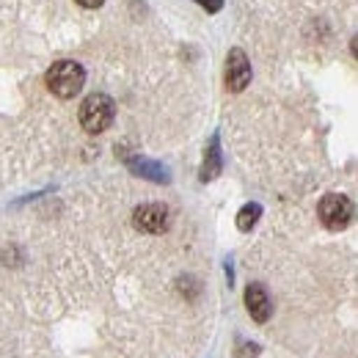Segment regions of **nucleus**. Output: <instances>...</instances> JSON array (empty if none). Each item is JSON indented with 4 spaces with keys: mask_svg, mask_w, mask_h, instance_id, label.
<instances>
[{
    "mask_svg": "<svg viewBox=\"0 0 358 358\" xmlns=\"http://www.w3.org/2000/svg\"><path fill=\"white\" fill-rule=\"evenodd\" d=\"M221 174V149H218V138L210 141L207 155H204V166H201V182H210Z\"/></svg>",
    "mask_w": 358,
    "mask_h": 358,
    "instance_id": "nucleus-7",
    "label": "nucleus"
},
{
    "mask_svg": "<svg viewBox=\"0 0 358 358\" xmlns=\"http://www.w3.org/2000/svg\"><path fill=\"white\" fill-rule=\"evenodd\" d=\"M245 309L257 322H268L273 314V303H270L268 289L262 284H248L245 287Z\"/></svg>",
    "mask_w": 358,
    "mask_h": 358,
    "instance_id": "nucleus-6",
    "label": "nucleus"
},
{
    "mask_svg": "<svg viewBox=\"0 0 358 358\" xmlns=\"http://www.w3.org/2000/svg\"><path fill=\"white\" fill-rule=\"evenodd\" d=\"M204 11H210V14H215V11H221L224 8V0H196Z\"/></svg>",
    "mask_w": 358,
    "mask_h": 358,
    "instance_id": "nucleus-10",
    "label": "nucleus"
},
{
    "mask_svg": "<svg viewBox=\"0 0 358 358\" xmlns=\"http://www.w3.org/2000/svg\"><path fill=\"white\" fill-rule=\"evenodd\" d=\"M259 215H262V207L259 204H245L240 213H237V229L240 231H251L257 221H259Z\"/></svg>",
    "mask_w": 358,
    "mask_h": 358,
    "instance_id": "nucleus-8",
    "label": "nucleus"
},
{
    "mask_svg": "<svg viewBox=\"0 0 358 358\" xmlns=\"http://www.w3.org/2000/svg\"><path fill=\"white\" fill-rule=\"evenodd\" d=\"M78 3H80L83 8H99V6L105 3V0H78Z\"/></svg>",
    "mask_w": 358,
    "mask_h": 358,
    "instance_id": "nucleus-12",
    "label": "nucleus"
},
{
    "mask_svg": "<svg viewBox=\"0 0 358 358\" xmlns=\"http://www.w3.org/2000/svg\"><path fill=\"white\" fill-rule=\"evenodd\" d=\"M317 215L325 229L331 231H342L345 226L353 221V201L342 193H328L322 196V201L317 204Z\"/></svg>",
    "mask_w": 358,
    "mask_h": 358,
    "instance_id": "nucleus-3",
    "label": "nucleus"
},
{
    "mask_svg": "<svg viewBox=\"0 0 358 358\" xmlns=\"http://www.w3.org/2000/svg\"><path fill=\"white\" fill-rule=\"evenodd\" d=\"M257 353H259V348H257V345H243V350H240L237 356H240V358H251V356H257Z\"/></svg>",
    "mask_w": 358,
    "mask_h": 358,
    "instance_id": "nucleus-11",
    "label": "nucleus"
},
{
    "mask_svg": "<svg viewBox=\"0 0 358 358\" xmlns=\"http://www.w3.org/2000/svg\"><path fill=\"white\" fill-rule=\"evenodd\" d=\"M251 83V64H248V55L243 50H231L229 58H226V89L240 94Z\"/></svg>",
    "mask_w": 358,
    "mask_h": 358,
    "instance_id": "nucleus-5",
    "label": "nucleus"
},
{
    "mask_svg": "<svg viewBox=\"0 0 358 358\" xmlns=\"http://www.w3.org/2000/svg\"><path fill=\"white\" fill-rule=\"evenodd\" d=\"M47 89L52 91L58 99H72L78 96L83 83H86V69L78 61H58L47 69L45 75Z\"/></svg>",
    "mask_w": 358,
    "mask_h": 358,
    "instance_id": "nucleus-1",
    "label": "nucleus"
},
{
    "mask_svg": "<svg viewBox=\"0 0 358 358\" xmlns=\"http://www.w3.org/2000/svg\"><path fill=\"white\" fill-rule=\"evenodd\" d=\"M113 116H116V102L108 96V94H89L80 105V127L89 135L105 133L110 124H113Z\"/></svg>",
    "mask_w": 358,
    "mask_h": 358,
    "instance_id": "nucleus-2",
    "label": "nucleus"
},
{
    "mask_svg": "<svg viewBox=\"0 0 358 358\" xmlns=\"http://www.w3.org/2000/svg\"><path fill=\"white\" fill-rule=\"evenodd\" d=\"M350 52H353V55L358 58V34L353 36V42H350Z\"/></svg>",
    "mask_w": 358,
    "mask_h": 358,
    "instance_id": "nucleus-13",
    "label": "nucleus"
},
{
    "mask_svg": "<svg viewBox=\"0 0 358 358\" xmlns=\"http://www.w3.org/2000/svg\"><path fill=\"white\" fill-rule=\"evenodd\" d=\"M130 169H133L135 174H141V177H149L155 179V182H166V171L157 166V163H149V160H133L130 163Z\"/></svg>",
    "mask_w": 358,
    "mask_h": 358,
    "instance_id": "nucleus-9",
    "label": "nucleus"
},
{
    "mask_svg": "<svg viewBox=\"0 0 358 358\" xmlns=\"http://www.w3.org/2000/svg\"><path fill=\"white\" fill-rule=\"evenodd\" d=\"M133 224L138 231L163 234L171 226V213H169L166 204H141L133 213Z\"/></svg>",
    "mask_w": 358,
    "mask_h": 358,
    "instance_id": "nucleus-4",
    "label": "nucleus"
}]
</instances>
